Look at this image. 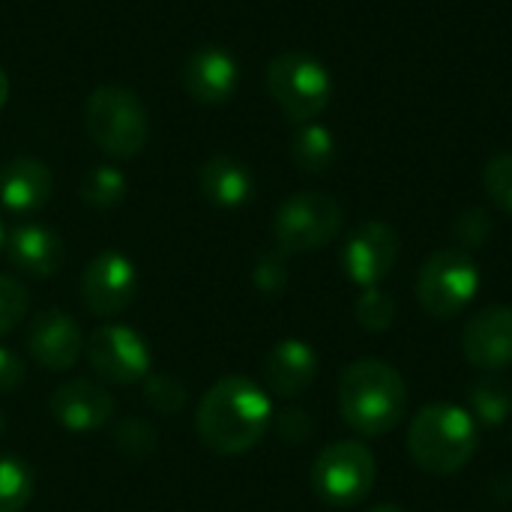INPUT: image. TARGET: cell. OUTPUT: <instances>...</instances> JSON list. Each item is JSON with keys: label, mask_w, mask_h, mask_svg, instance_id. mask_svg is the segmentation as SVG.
<instances>
[{"label": "cell", "mask_w": 512, "mask_h": 512, "mask_svg": "<svg viewBox=\"0 0 512 512\" xmlns=\"http://www.w3.org/2000/svg\"><path fill=\"white\" fill-rule=\"evenodd\" d=\"M273 420L270 396L249 378L216 381L198 405V435L222 456L252 450Z\"/></svg>", "instance_id": "obj_1"}, {"label": "cell", "mask_w": 512, "mask_h": 512, "mask_svg": "<svg viewBox=\"0 0 512 512\" xmlns=\"http://www.w3.org/2000/svg\"><path fill=\"white\" fill-rule=\"evenodd\" d=\"M339 411L354 432L387 435L408 414V384L384 360H357L339 378Z\"/></svg>", "instance_id": "obj_2"}, {"label": "cell", "mask_w": 512, "mask_h": 512, "mask_svg": "<svg viewBox=\"0 0 512 512\" xmlns=\"http://www.w3.org/2000/svg\"><path fill=\"white\" fill-rule=\"evenodd\" d=\"M408 453L426 474H459L477 453V420L453 402H432L411 420Z\"/></svg>", "instance_id": "obj_3"}, {"label": "cell", "mask_w": 512, "mask_h": 512, "mask_svg": "<svg viewBox=\"0 0 512 512\" xmlns=\"http://www.w3.org/2000/svg\"><path fill=\"white\" fill-rule=\"evenodd\" d=\"M84 126L90 141L117 159H132L144 150L150 120L144 102L117 84L96 87L84 102Z\"/></svg>", "instance_id": "obj_4"}, {"label": "cell", "mask_w": 512, "mask_h": 512, "mask_svg": "<svg viewBox=\"0 0 512 512\" xmlns=\"http://www.w3.org/2000/svg\"><path fill=\"white\" fill-rule=\"evenodd\" d=\"M267 90L288 120L309 123L327 108L333 81L324 63H318L315 57L303 51H285L267 66Z\"/></svg>", "instance_id": "obj_5"}, {"label": "cell", "mask_w": 512, "mask_h": 512, "mask_svg": "<svg viewBox=\"0 0 512 512\" xmlns=\"http://www.w3.org/2000/svg\"><path fill=\"white\" fill-rule=\"evenodd\" d=\"M480 291V270L462 249H438L417 273V303L426 315L456 318Z\"/></svg>", "instance_id": "obj_6"}, {"label": "cell", "mask_w": 512, "mask_h": 512, "mask_svg": "<svg viewBox=\"0 0 512 512\" xmlns=\"http://www.w3.org/2000/svg\"><path fill=\"white\" fill-rule=\"evenodd\" d=\"M378 468L363 441H336L312 465V489L330 507H357L369 498Z\"/></svg>", "instance_id": "obj_7"}, {"label": "cell", "mask_w": 512, "mask_h": 512, "mask_svg": "<svg viewBox=\"0 0 512 512\" xmlns=\"http://www.w3.org/2000/svg\"><path fill=\"white\" fill-rule=\"evenodd\" d=\"M342 228V207L327 192H297L276 210L273 237L279 252H315Z\"/></svg>", "instance_id": "obj_8"}, {"label": "cell", "mask_w": 512, "mask_h": 512, "mask_svg": "<svg viewBox=\"0 0 512 512\" xmlns=\"http://www.w3.org/2000/svg\"><path fill=\"white\" fill-rule=\"evenodd\" d=\"M84 348H87V360H90L93 372L102 381L135 384V381L147 378V372H150L147 342L123 324L96 327Z\"/></svg>", "instance_id": "obj_9"}, {"label": "cell", "mask_w": 512, "mask_h": 512, "mask_svg": "<svg viewBox=\"0 0 512 512\" xmlns=\"http://www.w3.org/2000/svg\"><path fill=\"white\" fill-rule=\"evenodd\" d=\"M138 294L135 264L120 252L96 255L81 276V300L99 318L120 315Z\"/></svg>", "instance_id": "obj_10"}, {"label": "cell", "mask_w": 512, "mask_h": 512, "mask_svg": "<svg viewBox=\"0 0 512 512\" xmlns=\"http://www.w3.org/2000/svg\"><path fill=\"white\" fill-rule=\"evenodd\" d=\"M399 258V234L387 222H363L357 231H351L345 252H342V267L348 279L360 288H375L378 282L387 279Z\"/></svg>", "instance_id": "obj_11"}, {"label": "cell", "mask_w": 512, "mask_h": 512, "mask_svg": "<svg viewBox=\"0 0 512 512\" xmlns=\"http://www.w3.org/2000/svg\"><path fill=\"white\" fill-rule=\"evenodd\" d=\"M462 348L471 366L483 372H501L512 363V309L486 306L462 330Z\"/></svg>", "instance_id": "obj_12"}, {"label": "cell", "mask_w": 512, "mask_h": 512, "mask_svg": "<svg viewBox=\"0 0 512 512\" xmlns=\"http://www.w3.org/2000/svg\"><path fill=\"white\" fill-rule=\"evenodd\" d=\"M240 84V66L222 45H201L183 66V87L204 105H219L234 96Z\"/></svg>", "instance_id": "obj_13"}, {"label": "cell", "mask_w": 512, "mask_h": 512, "mask_svg": "<svg viewBox=\"0 0 512 512\" xmlns=\"http://www.w3.org/2000/svg\"><path fill=\"white\" fill-rule=\"evenodd\" d=\"M27 348L42 369L66 372L81 357L84 342H81L78 324L66 312L48 309V312H39L33 318V324L27 330Z\"/></svg>", "instance_id": "obj_14"}, {"label": "cell", "mask_w": 512, "mask_h": 512, "mask_svg": "<svg viewBox=\"0 0 512 512\" xmlns=\"http://www.w3.org/2000/svg\"><path fill=\"white\" fill-rule=\"evenodd\" d=\"M48 405H51L54 420L69 432H93V429L105 426L114 414L111 393L84 378L57 387Z\"/></svg>", "instance_id": "obj_15"}, {"label": "cell", "mask_w": 512, "mask_h": 512, "mask_svg": "<svg viewBox=\"0 0 512 512\" xmlns=\"http://www.w3.org/2000/svg\"><path fill=\"white\" fill-rule=\"evenodd\" d=\"M264 384L276 396H300L312 387L318 375V354L303 339H282L264 357Z\"/></svg>", "instance_id": "obj_16"}, {"label": "cell", "mask_w": 512, "mask_h": 512, "mask_svg": "<svg viewBox=\"0 0 512 512\" xmlns=\"http://www.w3.org/2000/svg\"><path fill=\"white\" fill-rule=\"evenodd\" d=\"M51 186L54 177L36 156H15L0 168V204L15 216L42 210L51 198Z\"/></svg>", "instance_id": "obj_17"}, {"label": "cell", "mask_w": 512, "mask_h": 512, "mask_svg": "<svg viewBox=\"0 0 512 512\" xmlns=\"http://www.w3.org/2000/svg\"><path fill=\"white\" fill-rule=\"evenodd\" d=\"M6 255L15 270L45 279L63 267L66 246H63L60 234L45 225H18L6 240Z\"/></svg>", "instance_id": "obj_18"}, {"label": "cell", "mask_w": 512, "mask_h": 512, "mask_svg": "<svg viewBox=\"0 0 512 512\" xmlns=\"http://www.w3.org/2000/svg\"><path fill=\"white\" fill-rule=\"evenodd\" d=\"M198 186L204 192V198L213 204V207H222V210H237L243 204H249L252 192H255V180H252V171L234 159V156H210L201 171H198Z\"/></svg>", "instance_id": "obj_19"}, {"label": "cell", "mask_w": 512, "mask_h": 512, "mask_svg": "<svg viewBox=\"0 0 512 512\" xmlns=\"http://www.w3.org/2000/svg\"><path fill=\"white\" fill-rule=\"evenodd\" d=\"M291 156L297 162L300 171L306 174H324L333 159H336V141H333V132L327 126H318V123H309L297 132L294 144H291Z\"/></svg>", "instance_id": "obj_20"}, {"label": "cell", "mask_w": 512, "mask_h": 512, "mask_svg": "<svg viewBox=\"0 0 512 512\" xmlns=\"http://www.w3.org/2000/svg\"><path fill=\"white\" fill-rule=\"evenodd\" d=\"M78 195L93 210H114L126 198V177L114 165H96L81 177Z\"/></svg>", "instance_id": "obj_21"}, {"label": "cell", "mask_w": 512, "mask_h": 512, "mask_svg": "<svg viewBox=\"0 0 512 512\" xmlns=\"http://www.w3.org/2000/svg\"><path fill=\"white\" fill-rule=\"evenodd\" d=\"M471 417L483 426H501L512 414V387L501 378H483L468 393Z\"/></svg>", "instance_id": "obj_22"}, {"label": "cell", "mask_w": 512, "mask_h": 512, "mask_svg": "<svg viewBox=\"0 0 512 512\" xmlns=\"http://www.w3.org/2000/svg\"><path fill=\"white\" fill-rule=\"evenodd\" d=\"M33 495V474L15 456H0V512H21Z\"/></svg>", "instance_id": "obj_23"}, {"label": "cell", "mask_w": 512, "mask_h": 512, "mask_svg": "<svg viewBox=\"0 0 512 512\" xmlns=\"http://www.w3.org/2000/svg\"><path fill=\"white\" fill-rule=\"evenodd\" d=\"M354 315H357V321H360L363 330H369V333H384V330H390L393 321H396V303H393V297H390L387 291H381V288L375 285V288H366V291L360 294V300H357V306H354Z\"/></svg>", "instance_id": "obj_24"}, {"label": "cell", "mask_w": 512, "mask_h": 512, "mask_svg": "<svg viewBox=\"0 0 512 512\" xmlns=\"http://www.w3.org/2000/svg\"><path fill=\"white\" fill-rule=\"evenodd\" d=\"M114 444L129 459H147L156 450V429L141 417H123L114 426Z\"/></svg>", "instance_id": "obj_25"}, {"label": "cell", "mask_w": 512, "mask_h": 512, "mask_svg": "<svg viewBox=\"0 0 512 512\" xmlns=\"http://www.w3.org/2000/svg\"><path fill=\"white\" fill-rule=\"evenodd\" d=\"M144 402L165 417H174L186 405V387L174 375H150L144 381Z\"/></svg>", "instance_id": "obj_26"}, {"label": "cell", "mask_w": 512, "mask_h": 512, "mask_svg": "<svg viewBox=\"0 0 512 512\" xmlns=\"http://www.w3.org/2000/svg\"><path fill=\"white\" fill-rule=\"evenodd\" d=\"M483 186L501 210L512 213V153H501L489 159L483 171Z\"/></svg>", "instance_id": "obj_27"}, {"label": "cell", "mask_w": 512, "mask_h": 512, "mask_svg": "<svg viewBox=\"0 0 512 512\" xmlns=\"http://www.w3.org/2000/svg\"><path fill=\"white\" fill-rule=\"evenodd\" d=\"M27 312V291L12 276H0V339L12 333Z\"/></svg>", "instance_id": "obj_28"}, {"label": "cell", "mask_w": 512, "mask_h": 512, "mask_svg": "<svg viewBox=\"0 0 512 512\" xmlns=\"http://www.w3.org/2000/svg\"><path fill=\"white\" fill-rule=\"evenodd\" d=\"M492 234V219L483 207H471L465 210L456 222H453V237L459 240V246L465 249H477L489 240Z\"/></svg>", "instance_id": "obj_29"}, {"label": "cell", "mask_w": 512, "mask_h": 512, "mask_svg": "<svg viewBox=\"0 0 512 512\" xmlns=\"http://www.w3.org/2000/svg\"><path fill=\"white\" fill-rule=\"evenodd\" d=\"M255 285L264 294H282L288 285V264H285V252H267L258 258L255 270H252Z\"/></svg>", "instance_id": "obj_30"}, {"label": "cell", "mask_w": 512, "mask_h": 512, "mask_svg": "<svg viewBox=\"0 0 512 512\" xmlns=\"http://www.w3.org/2000/svg\"><path fill=\"white\" fill-rule=\"evenodd\" d=\"M276 429H279L282 441H288V444H303V441H309V435H312L315 423H312V417H309L306 411H300V408H288V411H282V414H279Z\"/></svg>", "instance_id": "obj_31"}, {"label": "cell", "mask_w": 512, "mask_h": 512, "mask_svg": "<svg viewBox=\"0 0 512 512\" xmlns=\"http://www.w3.org/2000/svg\"><path fill=\"white\" fill-rule=\"evenodd\" d=\"M21 381H24V363L18 360V354L0 345V393H12Z\"/></svg>", "instance_id": "obj_32"}, {"label": "cell", "mask_w": 512, "mask_h": 512, "mask_svg": "<svg viewBox=\"0 0 512 512\" xmlns=\"http://www.w3.org/2000/svg\"><path fill=\"white\" fill-rule=\"evenodd\" d=\"M6 99H9V78H6V72L0 69V108L6 105Z\"/></svg>", "instance_id": "obj_33"}, {"label": "cell", "mask_w": 512, "mask_h": 512, "mask_svg": "<svg viewBox=\"0 0 512 512\" xmlns=\"http://www.w3.org/2000/svg\"><path fill=\"white\" fill-rule=\"evenodd\" d=\"M372 512H405L402 507H396V504H381V507H375Z\"/></svg>", "instance_id": "obj_34"}, {"label": "cell", "mask_w": 512, "mask_h": 512, "mask_svg": "<svg viewBox=\"0 0 512 512\" xmlns=\"http://www.w3.org/2000/svg\"><path fill=\"white\" fill-rule=\"evenodd\" d=\"M3 429H6V423H3V411H0V435H3Z\"/></svg>", "instance_id": "obj_35"}, {"label": "cell", "mask_w": 512, "mask_h": 512, "mask_svg": "<svg viewBox=\"0 0 512 512\" xmlns=\"http://www.w3.org/2000/svg\"><path fill=\"white\" fill-rule=\"evenodd\" d=\"M0 243H3V225H0Z\"/></svg>", "instance_id": "obj_36"}]
</instances>
